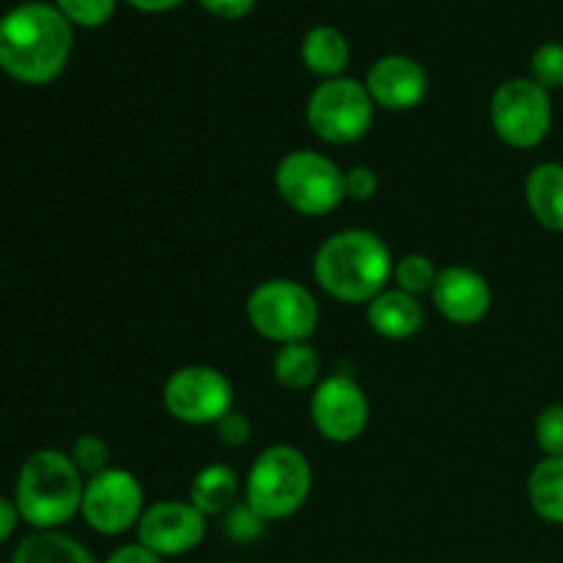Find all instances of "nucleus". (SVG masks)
Returning a JSON list of instances; mask_svg holds the SVG:
<instances>
[{
  "label": "nucleus",
  "mask_w": 563,
  "mask_h": 563,
  "mask_svg": "<svg viewBox=\"0 0 563 563\" xmlns=\"http://www.w3.org/2000/svg\"><path fill=\"white\" fill-rule=\"evenodd\" d=\"M71 22L44 0H27L0 16V69L25 86H44L64 71Z\"/></svg>",
  "instance_id": "obj_1"
},
{
  "label": "nucleus",
  "mask_w": 563,
  "mask_h": 563,
  "mask_svg": "<svg viewBox=\"0 0 563 563\" xmlns=\"http://www.w3.org/2000/svg\"><path fill=\"white\" fill-rule=\"evenodd\" d=\"M313 275L335 300L372 302L394 275V258L388 245L372 231H339L317 251Z\"/></svg>",
  "instance_id": "obj_2"
},
{
  "label": "nucleus",
  "mask_w": 563,
  "mask_h": 563,
  "mask_svg": "<svg viewBox=\"0 0 563 563\" xmlns=\"http://www.w3.org/2000/svg\"><path fill=\"white\" fill-rule=\"evenodd\" d=\"M80 471L71 456L44 449L27 456L16 476L14 504L25 522L38 531H53L75 517L82 506Z\"/></svg>",
  "instance_id": "obj_3"
},
{
  "label": "nucleus",
  "mask_w": 563,
  "mask_h": 563,
  "mask_svg": "<svg viewBox=\"0 0 563 563\" xmlns=\"http://www.w3.org/2000/svg\"><path fill=\"white\" fill-rule=\"evenodd\" d=\"M311 493V465L291 445H273L247 473V506L262 520L291 517Z\"/></svg>",
  "instance_id": "obj_4"
},
{
  "label": "nucleus",
  "mask_w": 563,
  "mask_h": 563,
  "mask_svg": "<svg viewBox=\"0 0 563 563\" xmlns=\"http://www.w3.org/2000/svg\"><path fill=\"white\" fill-rule=\"evenodd\" d=\"M247 319L258 335L278 344H297L317 330L319 308L297 280H264L247 297Z\"/></svg>",
  "instance_id": "obj_5"
},
{
  "label": "nucleus",
  "mask_w": 563,
  "mask_h": 563,
  "mask_svg": "<svg viewBox=\"0 0 563 563\" xmlns=\"http://www.w3.org/2000/svg\"><path fill=\"white\" fill-rule=\"evenodd\" d=\"M275 190L295 212L319 218L346 198L344 170L317 152H291L275 168Z\"/></svg>",
  "instance_id": "obj_6"
},
{
  "label": "nucleus",
  "mask_w": 563,
  "mask_h": 563,
  "mask_svg": "<svg viewBox=\"0 0 563 563\" xmlns=\"http://www.w3.org/2000/svg\"><path fill=\"white\" fill-rule=\"evenodd\" d=\"M372 104L374 99L368 97L366 86L352 77H333L311 93L306 115L313 135L335 146H346V143L361 141L372 130Z\"/></svg>",
  "instance_id": "obj_7"
},
{
  "label": "nucleus",
  "mask_w": 563,
  "mask_h": 563,
  "mask_svg": "<svg viewBox=\"0 0 563 563\" xmlns=\"http://www.w3.org/2000/svg\"><path fill=\"white\" fill-rule=\"evenodd\" d=\"M493 126L504 143L533 148L548 137L553 124V102L548 88L531 77H511L493 93Z\"/></svg>",
  "instance_id": "obj_8"
},
{
  "label": "nucleus",
  "mask_w": 563,
  "mask_h": 563,
  "mask_svg": "<svg viewBox=\"0 0 563 563\" xmlns=\"http://www.w3.org/2000/svg\"><path fill=\"white\" fill-rule=\"evenodd\" d=\"M165 410L185 423H218L234 405L231 383L212 366H185L174 372L163 390Z\"/></svg>",
  "instance_id": "obj_9"
},
{
  "label": "nucleus",
  "mask_w": 563,
  "mask_h": 563,
  "mask_svg": "<svg viewBox=\"0 0 563 563\" xmlns=\"http://www.w3.org/2000/svg\"><path fill=\"white\" fill-rule=\"evenodd\" d=\"M82 517L88 526L104 537H119L130 531L143 515V489L132 473L108 467L99 476L88 478L82 489Z\"/></svg>",
  "instance_id": "obj_10"
},
{
  "label": "nucleus",
  "mask_w": 563,
  "mask_h": 563,
  "mask_svg": "<svg viewBox=\"0 0 563 563\" xmlns=\"http://www.w3.org/2000/svg\"><path fill=\"white\" fill-rule=\"evenodd\" d=\"M313 427L319 429L330 443H352L361 438L368 423V401L366 394L355 379L335 374L319 383L317 394L311 399Z\"/></svg>",
  "instance_id": "obj_11"
},
{
  "label": "nucleus",
  "mask_w": 563,
  "mask_h": 563,
  "mask_svg": "<svg viewBox=\"0 0 563 563\" xmlns=\"http://www.w3.org/2000/svg\"><path fill=\"white\" fill-rule=\"evenodd\" d=\"M207 533V517L192 504L163 500L137 520V542L157 555H181L198 548Z\"/></svg>",
  "instance_id": "obj_12"
},
{
  "label": "nucleus",
  "mask_w": 563,
  "mask_h": 563,
  "mask_svg": "<svg viewBox=\"0 0 563 563\" xmlns=\"http://www.w3.org/2000/svg\"><path fill=\"white\" fill-rule=\"evenodd\" d=\"M427 69L407 55H385L368 69L366 91L385 110H410L427 97Z\"/></svg>",
  "instance_id": "obj_13"
},
{
  "label": "nucleus",
  "mask_w": 563,
  "mask_h": 563,
  "mask_svg": "<svg viewBox=\"0 0 563 563\" xmlns=\"http://www.w3.org/2000/svg\"><path fill=\"white\" fill-rule=\"evenodd\" d=\"M432 300L438 311L454 324H476L487 317L493 306V291L487 280L467 267H445L432 286Z\"/></svg>",
  "instance_id": "obj_14"
},
{
  "label": "nucleus",
  "mask_w": 563,
  "mask_h": 563,
  "mask_svg": "<svg viewBox=\"0 0 563 563\" xmlns=\"http://www.w3.org/2000/svg\"><path fill=\"white\" fill-rule=\"evenodd\" d=\"M368 324L377 330L385 339H410L421 330L423 324V308L416 295H407L401 289L379 291L372 302H368Z\"/></svg>",
  "instance_id": "obj_15"
},
{
  "label": "nucleus",
  "mask_w": 563,
  "mask_h": 563,
  "mask_svg": "<svg viewBox=\"0 0 563 563\" xmlns=\"http://www.w3.org/2000/svg\"><path fill=\"white\" fill-rule=\"evenodd\" d=\"M526 201L533 218L550 231H563V165L542 163L528 174Z\"/></svg>",
  "instance_id": "obj_16"
},
{
  "label": "nucleus",
  "mask_w": 563,
  "mask_h": 563,
  "mask_svg": "<svg viewBox=\"0 0 563 563\" xmlns=\"http://www.w3.org/2000/svg\"><path fill=\"white\" fill-rule=\"evenodd\" d=\"M300 58L313 75L333 80V77H341V71L350 64V42L339 27L317 25L302 36Z\"/></svg>",
  "instance_id": "obj_17"
},
{
  "label": "nucleus",
  "mask_w": 563,
  "mask_h": 563,
  "mask_svg": "<svg viewBox=\"0 0 563 563\" xmlns=\"http://www.w3.org/2000/svg\"><path fill=\"white\" fill-rule=\"evenodd\" d=\"M528 500L542 520L563 526V456H544L528 476Z\"/></svg>",
  "instance_id": "obj_18"
},
{
  "label": "nucleus",
  "mask_w": 563,
  "mask_h": 563,
  "mask_svg": "<svg viewBox=\"0 0 563 563\" xmlns=\"http://www.w3.org/2000/svg\"><path fill=\"white\" fill-rule=\"evenodd\" d=\"M236 493H240V478H236V473L225 465H209L192 478L190 504L203 517L223 515L236 500Z\"/></svg>",
  "instance_id": "obj_19"
},
{
  "label": "nucleus",
  "mask_w": 563,
  "mask_h": 563,
  "mask_svg": "<svg viewBox=\"0 0 563 563\" xmlns=\"http://www.w3.org/2000/svg\"><path fill=\"white\" fill-rule=\"evenodd\" d=\"M11 563H97L93 555L75 539L55 531H38L22 539Z\"/></svg>",
  "instance_id": "obj_20"
},
{
  "label": "nucleus",
  "mask_w": 563,
  "mask_h": 563,
  "mask_svg": "<svg viewBox=\"0 0 563 563\" xmlns=\"http://www.w3.org/2000/svg\"><path fill=\"white\" fill-rule=\"evenodd\" d=\"M273 372H275V379H278L284 388L306 390L319 374V355L306 344V341L284 344V350L275 355Z\"/></svg>",
  "instance_id": "obj_21"
},
{
  "label": "nucleus",
  "mask_w": 563,
  "mask_h": 563,
  "mask_svg": "<svg viewBox=\"0 0 563 563\" xmlns=\"http://www.w3.org/2000/svg\"><path fill=\"white\" fill-rule=\"evenodd\" d=\"M438 273L440 269L434 267L432 258L421 256V253H410V256L399 258L394 267V278L399 284V289L416 297L423 295V291H432Z\"/></svg>",
  "instance_id": "obj_22"
},
{
  "label": "nucleus",
  "mask_w": 563,
  "mask_h": 563,
  "mask_svg": "<svg viewBox=\"0 0 563 563\" xmlns=\"http://www.w3.org/2000/svg\"><path fill=\"white\" fill-rule=\"evenodd\" d=\"M531 80L539 86L553 91L563 88V44L561 42H544L531 55Z\"/></svg>",
  "instance_id": "obj_23"
},
{
  "label": "nucleus",
  "mask_w": 563,
  "mask_h": 563,
  "mask_svg": "<svg viewBox=\"0 0 563 563\" xmlns=\"http://www.w3.org/2000/svg\"><path fill=\"white\" fill-rule=\"evenodd\" d=\"M55 9L71 22L82 27H99L110 20L115 0H55Z\"/></svg>",
  "instance_id": "obj_24"
},
{
  "label": "nucleus",
  "mask_w": 563,
  "mask_h": 563,
  "mask_svg": "<svg viewBox=\"0 0 563 563\" xmlns=\"http://www.w3.org/2000/svg\"><path fill=\"white\" fill-rule=\"evenodd\" d=\"M71 462L77 465V471L88 473V476H99L102 471H108L110 462V449L102 438H93V434H82L71 445Z\"/></svg>",
  "instance_id": "obj_25"
},
{
  "label": "nucleus",
  "mask_w": 563,
  "mask_h": 563,
  "mask_svg": "<svg viewBox=\"0 0 563 563\" xmlns=\"http://www.w3.org/2000/svg\"><path fill=\"white\" fill-rule=\"evenodd\" d=\"M537 443L544 456H563V405H550L539 412Z\"/></svg>",
  "instance_id": "obj_26"
},
{
  "label": "nucleus",
  "mask_w": 563,
  "mask_h": 563,
  "mask_svg": "<svg viewBox=\"0 0 563 563\" xmlns=\"http://www.w3.org/2000/svg\"><path fill=\"white\" fill-rule=\"evenodd\" d=\"M344 190L352 201H368L377 192V174L366 165H355L344 174Z\"/></svg>",
  "instance_id": "obj_27"
},
{
  "label": "nucleus",
  "mask_w": 563,
  "mask_h": 563,
  "mask_svg": "<svg viewBox=\"0 0 563 563\" xmlns=\"http://www.w3.org/2000/svg\"><path fill=\"white\" fill-rule=\"evenodd\" d=\"M214 427H218V438L223 440L225 445H245L247 440H251V421L236 410L225 412Z\"/></svg>",
  "instance_id": "obj_28"
},
{
  "label": "nucleus",
  "mask_w": 563,
  "mask_h": 563,
  "mask_svg": "<svg viewBox=\"0 0 563 563\" xmlns=\"http://www.w3.org/2000/svg\"><path fill=\"white\" fill-rule=\"evenodd\" d=\"M198 3L220 20H242L245 14H251L256 0H198Z\"/></svg>",
  "instance_id": "obj_29"
},
{
  "label": "nucleus",
  "mask_w": 563,
  "mask_h": 563,
  "mask_svg": "<svg viewBox=\"0 0 563 563\" xmlns=\"http://www.w3.org/2000/svg\"><path fill=\"white\" fill-rule=\"evenodd\" d=\"M258 526H262V517L251 509V506H242V509H234L229 517V531L234 533L236 539H251L258 533Z\"/></svg>",
  "instance_id": "obj_30"
},
{
  "label": "nucleus",
  "mask_w": 563,
  "mask_h": 563,
  "mask_svg": "<svg viewBox=\"0 0 563 563\" xmlns=\"http://www.w3.org/2000/svg\"><path fill=\"white\" fill-rule=\"evenodd\" d=\"M108 563H163V561H159L157 553H152V550L143 548V544L137 542V544H124V548L115 550V553L108 559Z\"/></svg>",
  "instance_id": "obj_31"
},
{
  "label": "nucleus",
  "mask_w": 563,
  "mask_h": 563,
  "mask_svg": "<svg viewBox=\"0 0 563 563\" xmlns=\"http://www.w3.org/2000/svg\"><path fill=\"white\" fill-rule=\"evenodd\" d=\"M16 520H20V511H16V504H11V500L0 498V544H3L5 539L11 537V533H14Z\"/></svg>",
  "instance_id": "obj_32"
},
{
  "label": "nucleus",
  "mask_w": 563,
  "mask_h": 563,
  "mask_svg": "<svg viewBox=\"0 0 563 563\" xmlns=\"http://www.w3.org/2000/svg\"><path fill=\"white\" fill-rule=\"evenodd\" d=\"M126 3H132L141 11H168L174 5H179L181 0H126Z\"/></svg>",
  "instance_id": "obj_33"
}]
</instances>
